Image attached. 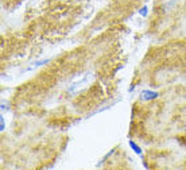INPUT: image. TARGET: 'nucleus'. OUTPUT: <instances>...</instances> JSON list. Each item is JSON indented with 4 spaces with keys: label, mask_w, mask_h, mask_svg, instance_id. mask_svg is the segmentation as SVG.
Returning a JSON list of instances; mask_svg holds the SVG:
<instances>
[{
    "label": "nucleus",
    "mask_w": 186,
    "mask_h": 170,
    "mask_svg": "<svg viewBox=\"0 0 186 170\" xmlns=\"http://www.w3.org/2000/svg\"><path fill=\"white\" fill-rule=\"evenodd\" d=\"M92 80V74L90 73H86V76L82 78L81 81H78V82H75V84H73L69 88V93H71V94H74L75 93V89H80L81 86H84V85H86L89 82V81Z\"/></svg>",
    "instance_id": "1"
},
{
    "label": "nucleus",
    "mask_w": 186,
    "mask_h": 170,
    "mask_svg": "<svg viewBox=\"0 0 186 170\" xmlns=\"http://www.w3.org/2000/svg\"><path fill=\"white\" fill-rule=\"evenodd\" d=\"M159 96V93L158 92H152V90H143L142 93H140V98L142 100H146V101H150V100H154V98H156Z\"/></svg>",
    "instance_id": "2"
},
{
    "label": "nucleus",
    "mask_w": 186,
    "mask_h": 170,
    "mask_svg": "<svg viewBox=\"0 0 186 170\" xmlns=\"http://www.w3.org/2000/svg\"><path fill=\"white\" fill-rule=\"evenodd\" d=\"M128 143H129V147L132 148V150L136 152L137 155H142V147H140V146H137L136 142H133V140H129Z\"/></svg>",
    "instance_id": "3"
},
{
    "label": "nucleus",
    "mask_w": 186,
    "mask_h": 170,
    "mask_svg": "<svg viewBox=\"0 0 186 170\" xmlns=\"http://www.w3.org/2000/svg\"><path fill=\"white\" fill-rule=\"evenodd\" d=\"M50 59L49 58H44V59H40V61H35V62L31 63V66H42V65H46V63H49Z\"/></svg>",
    "instance_id": "4"
},
{
    "label": "nucleus",
    "mask_w": 186,
    "mask_h": 170,
    "mask_svg": "<svg viewBox=\"0 0 186 170\" xmlns=\"http://www.w3.org/2000/svg\"><path fill=\"white\" fill-rule=\"evenodd\" d=\"M147 12H148V8H147V5H144V7H142V8L139 9V13H140L142 16H146Z\"/></svg>",
    "instance_id": "5"
},
{
    "label": "nucleus",
    "mask_w": 186,
    "mask_h": 170,
    "mask_svg": "<svg viewBox=\"0 0 186 170\" xmlns=\"http://www.w3.org/2000/svg\"><path fill=\"white\" fill-rule=\"evenodd\" d=\"M0 120H1V124H0V130L3 131V130H4V117L1 116V117H0Z\"/></svg>",
    "instance_id": "6"
},
{
    "label": "nucleus",
    "mask_w": 186,
    "mask_h": 170,
    "mask_svg": "<svg viewBox=\"0 0 186 170\" xmlns=\"http://www.w3.org/2000/svg\"><path fill=\"white\" fill-rule=\"evenodd\" d=\"M1 108H3V109H4V108H5V111H7V109H8V104H4V103H3V104H1Z\"/></svg>",
    "instance_id": "7"
}]
</instances>
